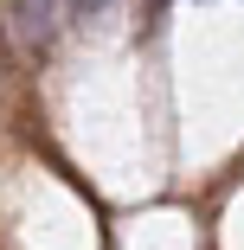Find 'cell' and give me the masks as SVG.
Masks as SVG:
<instances>
[{
	"instance_id": "cell-1",
	"label": "cell",
	"mask_w": 244,
	"mask_h": 250,
	"mask_svg": "<svg viewBox=\"0 0 244 250\" xmlns=\"http://www.w3.org/2000/svg\"><path fill=\"white\" fill-rule=\"evenodd\" d=\"M7 20H13L26 39H52L65 13H58V0H7Z\"/></svg>"
},
{
	"instance_id": "cell-2",
	"label": "cell",
	"mask_w": 244,
	"mask_h": 250,
	"mask_svg": "<svg viewBox=\"0 0 244 250\" xmlns=\"http://www.w3.org/2000/svg\"><path fill=\"white\" fill-rule=\"evenodd\" d=\"M116 0H71V20H96V13H110Z\"/></svg>"
},
{
	"instance_id": "cell-3",
	"label": "cell",
	"mask_w": 244,
	"mask_h": 250,
	"mask_svg": "<svg viewBox=\"0 0 244 250\" xmlns=\"http://www.w3.org/2000/svg\"><path fill=\"white\" fill-rule=\"evenodd\" d=\"M0 58H7V20H0Z\"/></svg>"
}]
</instances>
